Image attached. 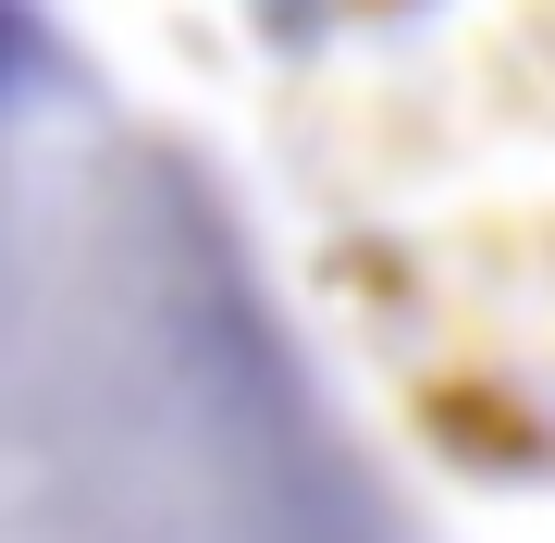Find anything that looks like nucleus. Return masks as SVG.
Here are the masks:
<instances>
[{
    "instance_id": "obj_1",
    "label": "nucleus",
    "mask_w": 555,
    "mask_h": 543,
    "mask_svg": "<svg viewBox=\"0 0 555 543\" xmlns=\"http://www.w3.org/2000/svg\"><path fill=\"white\" fill-rule=\"evenodd\" d=\"M0 543H433L235 185L0 0Z\"/></svg>"
},
{
    "instance_id": "obj_2",
    "label": "nucleus",
    "mask_w": 555,
    "mask_h": 543,
    "mask_svg": "<svg viewBox=\"0 0 555 543\" xmlns=\"http://www.w3.org/2000/svg\"><path fill=\"white\" fill-rule=\"evenodd\" d=\"M247 13H259V25H297V38H309V25H334V13H358V0H247Z\"/></svg>"
}]
</instances>
